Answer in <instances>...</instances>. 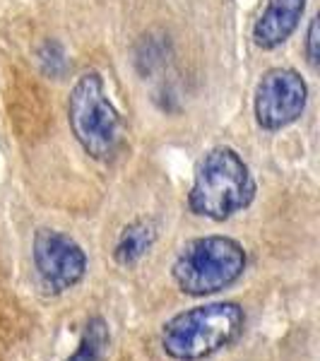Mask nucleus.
Segmentation results:
<instances>
[{"mask_svg":"<svg viewBox=\"0 0 320 361\" xmlns=\"http://www.w3.org/2000/svg\"><path fill=\"white\" fill-rule=\"evenodd\" d=\"M109 347V328L101 318H92L87 323L80 347L75 349V354L68 361H101L104 352Z\"/></svg>","mask_w":320,"mask_h":361,"instance_id":"obj_9","label":"nucleus"},{"mask_svg":"<svg viewBox=\"0 0 320 361\" xmlns=\"http://www.w3.org/2000/svg\"><path fill=\"white\" fill-rule=\"evenodd\" d=\"M306 58L313 68L320 63V22L318 17H313L311 25H308V34H306Z\"/></svg>","mask_w":320,"mask_h":361,"instance_id":"obj_10","label":"nucleus"},{"mask_svg":"<svg viewBox=\"0 0 320 361\" xmlns=\"http://www.w3.org/2000/svg\"><path fill=\"white\" fill-rule=\"evenodd\" d=\"M308 85L294 68H270L255 87L253 111L265 130H282L304 114Z\"/></svg>","mask_w":320,"mask_h":361,"instance_id":"obj_5","label":"nucleus"},{"mask_svg":"<svg viewBox=\"0 0 320 361\" xmlns=\"http://www.w3.org/2000/svg\"><path fill=\"white\" fill-rule=\"evenodd\" d=\"M68 121L73 135L92 159H111L121 142V116L104 92L99 73H85L70 90Z\"/></svg>","mask_w":320,"mask_h":361,"instance_id":"obj_4","label":"nucleus"},{"mask_svg":"<svg viewBox=\"0 0 320 361\" xmlns=\"http://www.w3.org/2000/svg\"><path fill=\"white\" fill-rule=\"evenodd\" d=\"M246 313L234 301H214L178 313L161 328V349L176 361H200L241 337Z\"/></svg>","mask_w":320,"mask_h":361,"instance_id":"obj_1","label":"nucleus"},{"mask_svg":"<svg viewBox=\"0 0 320 361\" xmlns=\"http://www.w3.org/2000/svg\"><path fill=\"white\" fill-rule=\"evenodd\" d=\"M306 10V0H267L263 15L253 25V42L265 51L282 46L296 32Z\"/></svg>","mask_w":320,"mask_h":361,"instance_id":"obj_7","label":"nucleus"},{"mask_svg":"<svg viewBox=\"0 0 320 361\" xmlns=\"http://www.w3.org/2000/svg\"><path fill=\"white\" fill-rule=\"evenodd\" d=\"M246 270V250L229 236L188 241L173 260L171 275L183 294L207 296L231 287Z\"/></svg>","mask_w":320,"mask_h":361,"instance_id":"obj_3","label":"nucleus"},{"mask_svg":"<svg viewBox=\"0 0 320 361\" xmlns=\"http://www.w3.org/2000/svg\"><path fill=\"white\" fill-rule=\"evenodd\" d=\"M255 197V180L241 154L231 147H214L197 164L188 207L197 217L224 222L246 209Z\"/></svg>","mask_w":320,"mask_h":361,"instance_id":"obj_2","label":"nucleus"},{"mask_svg":"<svg viewBox=\"0 0 320 361\" xmlns=\"http://www.w3.org/2000/svg\"><path fill=\"white\" fill-rule=\"evenodd\" d=\"M156 241V226L149 219H135L128 226H123V231L118 234L113 248V258L118 265L130 267L137 260H142L147 255V250L152 248V243Z\"/></svg>","mask_w":320,"mask_h":361,"instance_id":"obj_8","label":"nucleus"},{"mask_svg":"<svg viewBox=\"0 0 320 361\" xmlns=\"http://www.w3.org/2000/svg\"><path fill=\"white\" fill-rule=\"evenodd\" d=\"M34 265L44 287L54 294H63L82 282L87 255L70 236L56 229H39L34 236Z\"/></svg>","mask_w":320,"mask_h":361,"instance_id":"obj_6","label":"nucleus"}]
</instances>
